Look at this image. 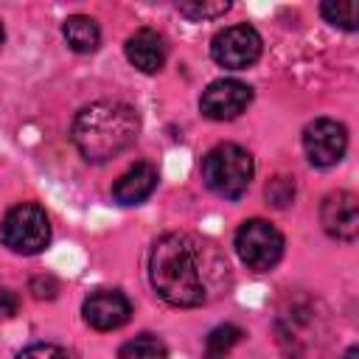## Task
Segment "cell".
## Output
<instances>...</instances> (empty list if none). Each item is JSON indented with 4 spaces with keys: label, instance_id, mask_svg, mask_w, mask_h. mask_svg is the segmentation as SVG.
Instances as JSON below:
<instances>
[{
    "label": "cell",
    "instance_id": "4fadbf2b",
    "mask_svg": "<svg viewBox=\"0 0 359 359\" xmlns=\"http://www.w3.org/2000/svg\"><path fill=\"white\" fill-rule=\"evenodd\" d=\"M62 36H65L67 48L76 53H93L101 45V28L87 14H70L62 25Z\"/></svg>",
    "mask_w": 359,
    "mask_h": 359
},
{
    "label": "cell",
    "instance_id": "9a60e30c",
    "mask_svg": "<svg viewBox=\"0 0 359 359\" xmlns=\"http://www.w3.org/2000/svg\"><path fill=\"white\" fill-rule=\"evenodd\" d=\"M241 339H244V331L233 323H222L210 328L205 337V359H224Z\"/></svg>",
    "mask_w": 359,
    "mask_h": 359
},
{
    "label": "cell",
    "instance_id": "e0dca14e",
    "mask_svg": "<svg viewBox=\"0 0 359 359\" xmlns=\"http://www.w3.org/2000/svg\"><path fill=\"white\" fill-rule=\"evenodd\" d=\"M320 14L342 31H356V0H328L320 6Z\"/></svg>",
    "mask_w": 359,
    "mask_h": 359
},
{
    "label": "cell",
    "instance_id": "603a6c76",
    "mask_svg": "<svg viewBox=\"0 0 359 359\" xmlns=\"http://www.w3.org/2000/svg\"><path fill=\"white\" fill-rule=\"evenodd\" d=\"M3 39H6V31H3V22H0V48H3Z\"/></svg>",
    "mask_w": 359,
    "mask_h": 359
},
{
    "label": "cell",
    "instance_id": "9c48e42d",
    "mask_svg": "<svg viewBox=\"0 0 359 359\" xmlns=\"http://www.w3.org/2000/svg\"><path fill=\"white\" fill-rule=\"evenodd\" d=\"M81 314H84V323L90 328H95V331H115V328L129 323L132 303L118 289H95L93 294L84 297Z\"/></svg>",
    "mask_w": 359,
    "mask_h": 359
},
{
    "label": "cell",
    "instance_id": "7402d4cb",
    "mask_svg": "<svg viewBox=\"0 0 359 359\" xmlns=\"http://www.w3.org/2000/svg\"><path fill=\"white\" fill-rule=\"evenodd\" d=\"M356 356H359V348H356V345H351V348L342 353V359H356Z\"/></svg>",
    "mask_w": 359,
    "mask_h": 359
},
{
    "label": "cell",
    "instance_id": "52a82bcc",
    "mask_svg": "<svg viewBox=\"0 0 359 359\" xmlns=\"http://www.w3.org/2000/svg\"><path fill=\"white\" fill-rule=\"evenodd\" d=\"M348 129L334 118H314L303 129V151L311 165L331 168L345 157Z\"/></svg>",
    "mask_w": 359,
    "mask_h": 359
},
{
    "label": "cell",
    "instance_id": "3957f363",
    "mask_svg": "<svg viewBox=\"0 0 359 359\" xmlns=\"http://www.w3.org/2000/svg\"><path fill=\"white\" fill-rule=\"evenodd\" d=\"M252 154L238 143H219L202 157V182L222 199H241L252 182Z\"/></svg>",
    "mask_w": 359,
    "mask_h": 359
},
{
    "label": "cell",
    "instance_id": "d6986e66",
    "mask_svg": "<svg viewBox=\"0 0 359 359\" xmlns=\"http://www.w3.org/2000/svg\"><path fill=\"white\" fill-rule=\"evenodd\" d=\"M14 359H73L62 345H53V342H36V345H28L25 351H20Z\"/></svg>",
    "mask_w": 359,
    "mask_h": 359
},
{
    "label": "cell",
    "instance_id": "44dd1931",
    "mask_svg": "<svg viewBox=\"0 0 359 359\" xmlns=\"http://www.w3.org/2000/svg\"><path fill=\"white\" fill-rule=\"evenodd\" d=\"M17 311H20V294L11 292V289H6V286H0V317L3 320H11Z\"/></svg>",
    "mask_w": 359,
    "mask_h": 359
},
{
    "label": "cell",
    "instance_id": "6da1fadb",
    "mask_svg": "<svg viewBox=\"0 0 359 359\" xmlns=\"http://www.w3.org/2000/svg\"><path fill=\"white\" fill-rule=\"evenodd\" d=\"M210 244L191 233H165L151 244L149 280L160 300L174 309H194L208 303L213 269H227L222 261L210 264Z\"/></svg>",
    "mask_w": 359,
    "mask_h": 359
},
{
    "label": "cell",
    "instance_id": "ba28073f",
    "mask_svg": "<svg viewBox=\"0 0 359 359\" xmlns=\"http://www.w3.org/2000/svg\"><path fill=\"white\" fill-rule=\"evenodd\" d=\"M252 101V87L238 79H216L202 90L199 112L210 121H233Z\"/></svg>",
    "mask_w": 359,
    "mask_h": 359
},
{
    "label": "cell",
    "instance_id": "5b68a950",
    "mask_svg": "<svg viewBox=\"0 0 359 359\" xmlns=\"http://www.w3.org/2000/svg\"><path fill=\"white\" fill-rule=\"evenodd\" d=\"M236 252L250 269L269 272L283 255V236L266 219H247L236 230Z\"/></svg>",
    "mask_w": 359,
    "mask_h": 359
},
{
    "label": "cell",
    "instance_id": "8992f818",
    "mask_svg": "<svg viewBox=\"0 0 359 359\" xmlns=\"http://www.w3.org/2000/svg\"><path fill=\"white\" fill-rule=\"evenodd\" d=\"M261 48H264L261 34L252 25L238 22V25L222 28L210 39V59L227 70H247L250 65L258 62Z\"/></svg>",
    "mask_w": 359,
    "mask_h": 359
},
{
    "label": "cell",
    "instance_id": "277c9868",
    "mask_svg": "<svg viewBox=\"0 0 359 359\" xmlns=\"http://www.w3.org/2000/svg\"><path fill=\"white\" fill-rule=\"evenodd\" d=\"M0 241L17 255H36L50 241V222L36 202H20L0 219Z\"/></svg>",
    "mask_w": 359,
    "mask_h": 359
},
{
    "label": "cell",
    "instance_id": "ffe728a7",
    "mask_svg": "<svg viewBox=\"0 0 359 359\" xmlns=\"http://www.w3.org/2000/svg\"><path fill=\"white\" fill-rule=\"evenodd\" d=\"M28 289H31V294H34L36 300H53L56 292H59V283H56L50 275H39V278L31 280Z\"/></svg>",
    "mask_w": 359,
    "mask_h": 359
},
{
    "label": "cell",
    "instance_id": "8fae6325",
    "mask_svg": "<svg viewBox=\"0 0 359 359\" xmlns=\"http://www.w3.org/2000/svg\"><path fill=\"white\" fill-rule=\"evenodd\" d=\"M123 50H126L129 65H135L140 73H157V70H163L165 56H168L165 39L154 28H137L126 39Z\"/></svg>",
    "mask_w": 359,
    "mask_h": 359
},
{
    "label": "cell",
    "instance_id": "2e32d148",
    "mask_svg": "<svg viewBox=\"0 0 359 359\" xmlns=\"http://www.w3.org/2000/svg\"><path fill=\"white\" fill-rule=\"evenodd\" d=\"M177 11L194 22H202V20H216V17L227 14L230 3L227 0H182V3H177Z\"/></svg>",
    "mask_w": 359,
    "mask_h": 359
},
{
    "label": "cell",
    "instance_id": "ac0fdd59",
    "mask_svg": "<svg viewBox=\"0 0 359 359\" xmlns=\"http://www.w3.org/2000/svg\"><path fill=\"white\" fill-rule=\"evenodd\" d=\"M292 199H294V177L278 174L266 182V202L272 208H286L292 205Z\"/></svg>",
    "mask_w": 359,
    "mask_h": 359
},
{
    "label": "cell",
    "instance_id": "7a4b0ae2",
    "mask_svg": "<svg viewBox=\"0 0 359 359\" xmlns=\"http://www.w3.org/2000/svg\"><path fill=\"white\" fill-rule=\"evenodd\" d=\"M140 132V115L126 101L101 98L87 104L70 129V140L87 163H107L126 151Z\"/></svg>",
    "mask_w": 359,
    "mask_h": 359
},
{
    "label": "cell",
    "instance_id": "30bf717a",
    "mask_svg": "<svg viewBox=\"0 0 359 359\" xmlns=\"http://www.w3.org/2000/svg\"><path fill=\"white\" fill-rule=\"evenodd\" d=\"M320 224L331 238L353 241L359 236V199L353 191H334L320 205Z\"/></svg>",
    "mask_w": 359,
    "mask_h": 359
},
{
    "label": "cell",
    "instance_id": "7c38bea8",
    "mask_svg": "<svg viewBox=\"0 0 359 359\" xmlns=\"http://www.w3.org/2000/svg\"><path fill=\"white\" fill-rule=\"evenodd\" d=\"M154 188H157V168L151 163H135L115 180L112 199L118 205H140L154 194Z\"/></svg>",
    "mask_w": 359,
    "mask_h": 359
},
{
    "label": "cell",
    "instance_id": "5bb4252c",
    "mask_svg": "<svg viewBox=\"0 0 359 359\" xmlns=\"http://www.w3.org/2000/svg\"><path fill=\"white\" fill-rule=\"evenodd\" d=\"M118 359H168V348L157 334H137L118 348Z\"/></svg>",
    "mask_w": 359,
    "mask_h": 359
}]
</instances>
